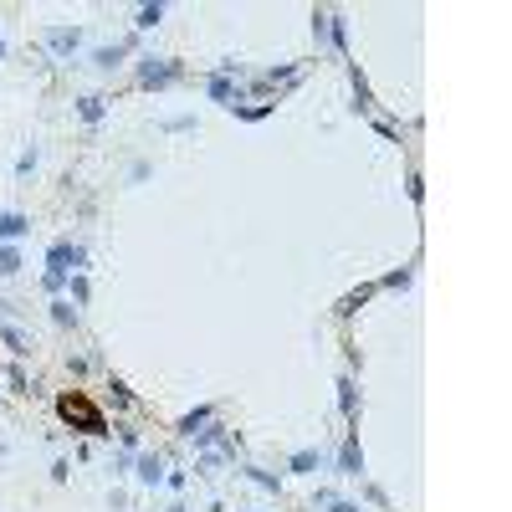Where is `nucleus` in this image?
<instances>
[{"label": "nucleus", "mask_w": 512, "mask_h": 512, "mask_svg": "<svg viewBox=\"0 0 512 512\" xmlns=\"http://www.w3.org/2000/svg\"><path fill=\"white\" fill-rule=\"evenodd\" d=\"M57 415L72 425V431H82V436H103L108 431V420H103V410L82 395V390H67L62 400H57Z\"/></svg>", "instance_id": "f257e3e1"}]
</instances>
